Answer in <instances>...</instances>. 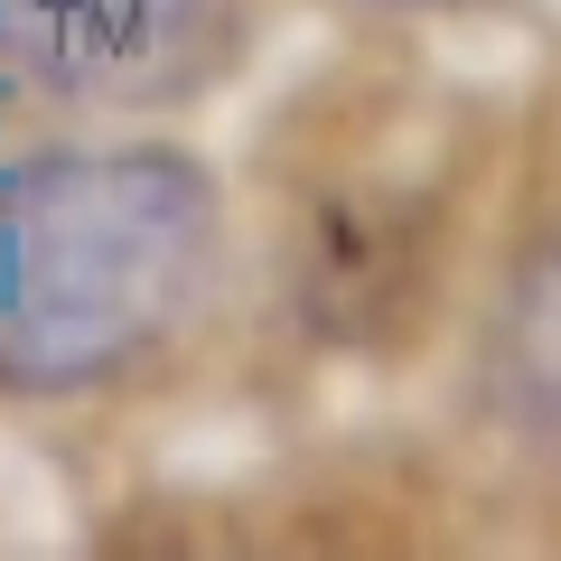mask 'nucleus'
Returning <instances> with one entry per match:
<instances>
[{"label":"nucleus","instance_id":"nucleus-1","mask_svg":"<svg viewBox=\"0 0 561 561\" xmlns=\"http://www.w3.org/2000/svg\"><path fill=\"white\" fill-rule=\"evenodd\" d=\"M243 290V216L206 150L113 122L0 169V402L84 412L179 375Z\"/></svg>","mask_w":561,"mask_h":561},{"label":"nucleus","instance_id":"nucleus-2","mask_svg":"<svg viewBox=\"0 0 561 561\" xmlns=\"http://www.w3.org/2000/svg\"><path fill=\"white\" fill-rule=\"evenodd\" d=\"M486 113L440 84L328 94L280 140L272 272L280 309L319 346H393L459 309L486 243Z\"/></svg>","mask_w":561,"mask_h":561},{"label":"nucleus","instance_id":"nucleus-3","mask_svg":"<svg viewBox=\"0 0 561 561\" xmlns=\"http://www.w3.org/2000/svg\"><path fill=\"white\" fill-rule=\"evenodd\" d=\"M459 440L505 496L561 524V187L486 225L459 290Z\"/></svg>","mask_w":561,"mask_h":561},{"label":"nucleus","instance_id":"nucleus-4","mask_svg":"<svg viewBox=\"0 0 561 561\" xmlns=\"http://www.w3.org/2000/svg\"><path fill=\"white\" fill-rule=\"evenodd\" d=\"M262 57V0H0V76L76 122H169Z\"/></svg>","mask_w":561,"mask_h":561},{"label":"nucleus","instance_id":"nucleus-5","mask_svg":"<svg viewBox=\"0 0 561 561\" xmlns=\"http://www.w3.org/2000/svg\"><path fill=\"white\" fill-rule=\"evenodd\" d=\"M337 10H356V20H375V28H459V20H486L496 0H337Z\"/></svg>","mask_w":561,"mask_h":561}]
</instances>
